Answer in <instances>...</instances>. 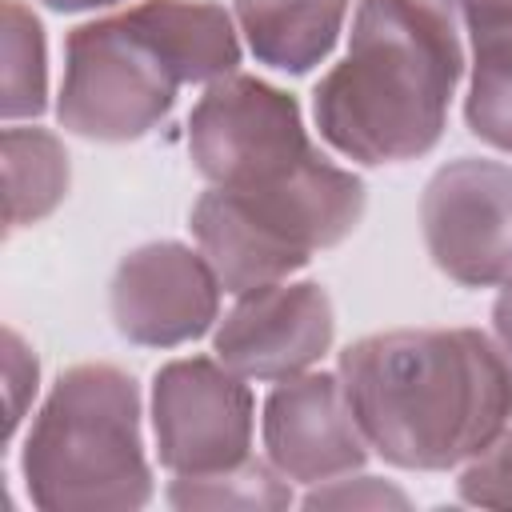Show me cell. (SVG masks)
<instances>
[{
  "instance_id": "obj_7",
  "label": "cell",
  "mask_w": 512,
  "mask_h": 512,
  "mask_svg": "<svg viewBox=\"0 0 512 512\" xmlns=\"http://www.w3.org/2000/svg\"><path fill=\"white\" fill-rule=\"evenodd\" d=\"M256 400L216 356L168 360L152 376L156 460L172 476H212L252 456Z\"/></svg>"
},
{
  "instance_id": "obj_6",
  "label": "cell",
  "mask_w": 512,
  "mask_h": 512,
  "mask_svg": "<svg viewBox=\"0 0 512 512\" xmlns=\"http://www.w3.org/2000/svg\"><path fill=\"white\" fill-rule=\"evenodd\" d=\"M188 156L212 188H268L304 172L320 148L292 92L228 72L188 112Z\"/></svg>"
},
{
  "instance_id": "obj_16",
  "label": "cell",
  "mask_w": 512,
  "mask_h": 512,
  "mask_svg": "<svg viewBox=\"0 0 512 512\" xmlns=\"http://www.w3.org/2000/svg\"><path fill=\"white\" fill-rule=\"evenodd\" d=\"M164 496L180 512H192V508L276 512V508H288L296 500L292 496V480L280 476L268 460H256V456H248L236 468L212 472V476H172Z\"/></svg>"
},
{
  "instance_id": "obj_14",
  "label": "cell",
  "mask_w": 512,
  "mask_h": 512,
  "mask_svg": "<svg viewBox=\"0 0 512 512\" xmlns=\"http://www.w3.org/2000/svg\"><path fill=\"white\" fill-rule=\"evenodd\" d=\"M72 164L56 132L48 128H4V192H8V232L40 224L68 196Z\"/></svg>"
},
{
  "instance_id": "obj_12",
  "label": "cell",
  "mask_w": 512,
  "mask_h": 512,
  "mask_svg": "<svg viewBox=\"0 0 512 512\" xmlns=\"http://www.w3.org/2000/svg\"><path fill=\"white\" fill-rule=\"evenodd\" d=\"M348 8L352 0H236V28L260 64L304 76L332 56Z\"/></svg>"
},
{
  "instance_id": "obj_4",
  "label": "cell",
  "mask_w": 512,
  "mask_h": 512,
  "mask_svg": "<svg viewBox=\"0 0 512 512\" xmlns=\"http://www.w3.org/2000/svg\"><path fill=\"white\" fill-rule=\"evenodd\" d=\"M140 416L132 372L104 360L64 368L20 448L28 500L44 512L144 508L152 500V468Z\"/></svg>"
},
{
  "instance_id": "obj_21",
  "label": "cell",
  "mask_w": 512,
  "mask_h": 512,
  "mask_svg": "<svg viewBox=\"0 0 512 512\" xmlns=\"http://www.w3.org/2000/svg\"><path fill=\"white\" fill-rule=\"evenodd\" d=\"M44 8L52 12H88V8H108V4H120V0H40Z\"/></svg>"
},
{
  "instance_id": "obj_22",
  "label": "cell",
  "mask_w": 512,
  "mask_h": 512,
  "mask_svg": "<svg viewBox=\"0 0 512 512\" xmlns=\"http://www.w3.org/2000/svg\"><path fill=\"white\" fill-rule=\"evenodd\" d=\"M440 4H448V8H452V4H456V8H460V4H464V0H440Z\"/></svg>"
},
{
  "instance_id": "obj_5",
  "label": "cell",
  "mask_w": 512,
  "mask_h": 512,
  "mask_svg": "<svg viewBox=\"0 0 512 512\" xmlns=\"http://www.w3.org/2000/svg\"><path fill=\"white\" fill-rule=\"evenodd\" d=\"M364 208V180L320 152L284 184L200 192L188 212V228L224 292L240 296L260 284L288 280L316 252L348 240L364 220Z\"/></svg>"
},
{
  "instance_id": "obj_15",
  "label": "cell",
  "mask_w": 512,
  "mask_h": 512,
  "mask_svg": "<svg viewBox=\"0 0 512 512\" xmlns=\"http://www.w3.org/2000/svg\"><path fill=\"white\" fill-rule=\"evenodd\" d=\"M48 108V44L44 24L24 0H4V92L0 116L8 124L36 120Z\"/></svg>"
},
{
  "instance_id": "obj_17",
  "label": "cell",
  "mask_w": 512,
  "mask_h": 512,
  "mask_svg": "<svg viewBox=\"0 0 512 512\" xmlns=\"http://www.w3.org/2000/svg\"><path fill=\"white\" fill-rule=\"evenodd\" d=\"M456 496L476 508H512V424L460 468Z\"/></svg>"
},
{
  "instance_id": "obj_11",
  "label": "cell",
  "mask_w": 512,
  "mask_h": 512,
  "mask_svg": "<svg viewBox=\"0 0 512 512\" xmlns=\"http://www.w3.org/2000/svg\"><path fill=\"white\" fill-rule=\"evenodd\" d=\"M264 456L292 484H324L360 472L372 456L360 424L348 412L340 376L300 372L276 380L260 416Z\"/></svg>"
},
{
  "instance_id": "obj_10",
  "label": "cell",
  "mask_w": 512,
  "mask_h": 512,
  "mask_svg": "<svg viewBox=\"0 0 512 512\" xmlns=\"http://www.w3.org/2000/svg\"><path fill=\"white\" fill-rule=\"evenodd\" d=\"M336 340L332 296L316 280H276L240 292L212 332V352L244 380H288L324 360Z\"/></svg>"
},
{
  "instance_id": "obj_20",
  "label": "cell",
  "mask_w": 512,
  "mask_h": 512,
  "mask_svg": "<svg viewBox=\"0 0 512 512\" xmlns=\"http://www.w3.org/2000/svg\"><path fill=\"white\" fill-rule=\"evenodd\" d=\"M492 328H496V344L504 348V356L512 360V276L500 284L496 304H492Z\"/></svg>"
},
{
  "instance_id": "obj_3",
  "label": "cell",
  "mask_w": 512,
  "mask_h": 512,
  "mask_svg": "<svg viewBox=\"0 0 512 512\" xmlns=\"http://www.w3.org/2000/svg\"><path fill=\"white\" fill-rule=\"evenodd\" d=\"M240 64V28L212 0H140L64 36L56 120L96 144H128L164 124L184 84Z\"/></svg>"
},
{
  "instance_id": "obj_1",
  "label": "cell",
  "mask_w": 512,
  "mask_h": 512,
  "mask_svg": "<svg viewBox=\"0 0 512 512\" xmlns=\"http://www.w3.org/2000/svg\"><path fill=\"white\" fill-rule=\"evenodd\" d=\"M372 456L448 472L512 424V360L480 328H392L352 340L336 364Z\"/></svg>"
},
{
  "instance_id": "obj_9",
  "label": "cell",
  "mask_w": 512,
  "mask_h": 512,
  "mask_svg": "<svg viewBox=\"0 0 512 512\" xmlns=\"http://www.w3.org/2000/svg\"><path fill=\"white\" fill-rule=\"evenodd\" d=\"M224 284L200 248L148 240L132 248L108 284L116 332L140 348H176L200 340L220 320Z\"/></svg>"
},
{
  "instance_id": "obj_18",
  "label": "cell",
  "mask_w": 512,
  "mask_h": 512,
  "mask_svg": "<svg viewBox=\"0 0 512 512\" xmlns=\"http://www.w3.org/2000/svg\"><path fill=\"white\" fill-rule=\"evenodd\" d=\"M300 504L304 508H412V496L380 476L348 472V476L312 484V492Z\"/></svg>"
},
{
  "instance_id": "obj_13",
  "label": "cell",
  "mask_w": 512,
  "mask_h": 512,
  "mask_svg": "<svg viewBox=\"0 0 512 512\" xmlns=\"http://www.w3.org/2000/svg\"><path fill=\"white\" fill-rule=\"evenodd\" d=\"M472 44L464 124L476 140L512 156V0H464Z\"/></svg>"
},
{
  "instance_id": "obj_19",
  "label": "cell",
  "mask_w": 512,
  "mask_h": 512,
  "mask_svg": "<svg viewBox=\"0 0 512 512\" xmlns=\"http://www.w3.org/2000/svg\"><path fill=\"white\" fill-rule=\"evenodd\" d=\"M4 380H8V440H12L24 420L28 400L36 396V380H40L36 352L24 344V336L16 328H4Z\"/></svg>"
},
{
  "instance_id": "obj_2",
  "label": "cell",
  "mask_w": 512,
  "mask_h": 512,
  "mask_svg": "<svg viewBox=\"0 0 512 512\" xmlns=\"http://www.w3.org/2000/svg\"><path fill=\"white\" fill-rule=\"evenodd\" d=\"M464 76V48L440 0H356L344 56L312 88L320 140L364 168L428 156Z\"/></svg>"
},
{
  "instance_id": "obj_8",
  "label": "cell",
  "mask_w": 512,
  "mask_h": 512,
  "mask_svg": "<svg viewBox=\"0 0 512 512\" xmlns=\"http://www.w3.org/2000/svg\"><path fill=\"white\" fill-rule=\"evenodd\" d=\"M420 232L432 264L460 288H500L512 276V168L460 156L420 192Z\"/></svg>"
}]
</instances>
